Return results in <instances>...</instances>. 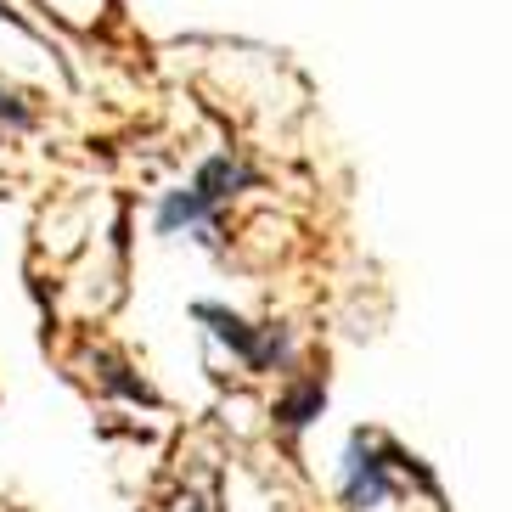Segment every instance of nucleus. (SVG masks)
<instances>
[{
  "instance_id": "obj_1",
  "label": "nucleus",
  "mask_w": 512,
  "mask_h": 512,
  "mask_svg": "<svg viewBox=\"0 0 512 512\" xmlns=\"http://www.w3.org/2000/svg\"><path fill=\"white\" fill-rule=\"evenodd\" d=\"M254 175H248V164H237V158H214V164L197 169V181L186 186V192H169L164 209H158V231H197L203 220L214 214V203H226L237 186H248Z\"/></svg>"
},
{
  "instance_id": "obj_2",
  "label": "nucleus",
  "mask_w": 512,
  "mask_h": 512,
  "mask_svg": "<svg viewBox=\"0 0 512 512\" xmlns=\"http://www.w3.org/2000/svg\"><path fill=\"white\" fill-rule=\"evenodd\" d=\"M344 490H349V507L361 512V507H383L389 501V462H377V451L366 445V439H355L349 445V456H344Z\"/></svg>"
},
{
  "instance_id": "obj_3",
  "label": "nucleus",
  "mask_w": 512,
  "mask_h": 512,
  "mask_svg": "<svg viewBox=\"0 0 512 512\" xmlns=\"http://www.w3.org/2000/svg\"><path fill=\"white\" fill-rule=\"evenodd\" d=\"M197 316L214 321V332H220V338H226V344L237 349V355L254 366V372H259V366H271L276 355H282V338H271V344H254V338H248V327H242L237 316H226V310H214V304H197Z\"/></svg>"
},
{
  "instance_id": "obj_4",
  "label": "nucleus",
  "mask_w": 512,
  "mask_h": 512,
  "mask_svg": "<svg viewBox=\"0 0 512 512\" xmlns=\"http://www.w3.org/2000/svg\"><path fill=\"white\" fill-rule=\"evenodd\" d=\"M310 411H321V383H310L304 394L282 400V422H287V428H304V422H310Z\"/></svg>"
}]
</instances>
